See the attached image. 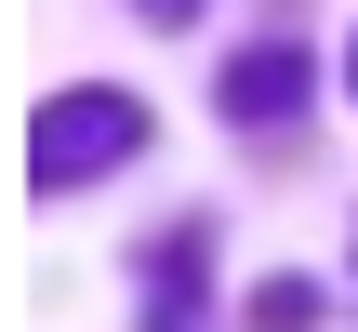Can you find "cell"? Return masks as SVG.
<instances>
[{
	"label": "cell",
	"mask_w": 358,
	"mask_h": 332,
	"mask_svg": "<svg viewBox=\"0 0 358 332\" xmlns=\"http://www.w3.org/2000/svg\"><path fill=\"white\" fill-rule=\"evenodd\" d=\"M146 146V106L133 93H53L40 120H27V186L53 200V186H93L106 160H133Z\"/></svg>",
	"instance_id": "cell-1"
},
{
	"label": "cell",
	"mask_w": 358,
	"mask_h": 332,
	"mask_svg": "<svg viewBox=\"0 0 358 332\" xmlns=\"http://www.w3.org/2000/svg\"><path fill=\"white\" fill-rule=\"evenodd\" d=\"M292 93H306V67H292V53H252V67H226V106H239V120H279Z\"/></svg>",
	"instance_id": "cell-2"
}]
</instances>
